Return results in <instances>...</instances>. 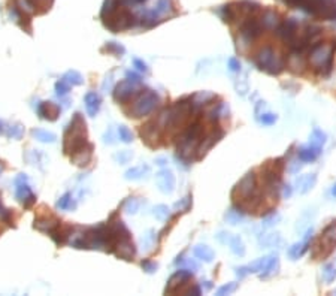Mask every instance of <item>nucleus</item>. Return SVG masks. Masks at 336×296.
<instances>
[{
  "mask_svg": "<svg viewBox=\"0 0 336 296\" xmlns=\"http://www.w3.org/2000/svg\"><path fill=\"white\" fill-rule=\"evenodd\" d=\"M278 219H279L278 216H276V217H275V216H272L270 219H267V220H266V226H270V224H273V222H275V220H278Z\"/></svg>",
  "mask_w": 336,
  "mask_h": 296,
  "instance_id": "a19ab883",
  "label": "nucleus"
},
{
  "mask_svg": "<svg viewBox=\"0 0 336 296\" xmlns=\"http://www.w3.org/2000/svg\"><path fill=\"white\" fill-rule=\"evenodd\" d=\"M278 269H279V260H278V258H276V256H270L269 263H267L266 268L259 274V277H260L261 280H267V278L273 277V275L278 272Z\"/></svg>",
  "mask_w": 336,
  "mask_h": 296,
  "instance_id": "dca6fc26",
  "label": "nucleus"
},
{
  "mask_svg": "<svg viewBox=\"0 0 336 296\" xmlns=\"http://www.w3.org/2000/svg\"><path fill=\"white\" fill-rule=\"evenodd\" d=\"M308 239H305V241H302V242H296V244H293L290 249H289V256L293 259V260H296V259H299V258H302L303 255H305V252L308 250Z\"/></svg>",
  "mask_w": 336,
  "mask_h": 296,
  "instance_id": "f3484780",
  "label": "nucleus"
},
{
  "mask_svg": "<svg viewBox=\"0 0 336 296\" xmlns=\"http://www.w3.org/2000/svg\"><path fill=\"white\" fill-rule=\"evenodd\" d=\"M257 120H259L261 124L272 126V124L276 121V115H275V114H270V112H266V114H260V115H257Z\"/></svg>",
  "mask_w": 336,
  "mask_h": 296,
  "instance_id": "a878e982",
  "label": "nucleus"
},
{
  "mask_svg": "<svg viewBox=\"0 0 336 296\" xmlns=\"http://www.w3.org/2000/svg\"><path fill=\"white\" fill-rule=\"evenodd\" d=\"M261 242H263L264 245L270 247V245H273V244H276V242H281V238H279L278 235L270 233V235H267V236H266V239H263Z\"/></svg>",
  "mask_w": 336,
  "mask_h": 296,
  "instance_id": "72a5a7b5",
  "label": "nucleus"
},
{
  "mask_svg": "<svg viewBox=\"0 0 336 296\" xmlns=\"http://www.w3.org/2000/svg\"><path fill=\"white\" fill-rule=\"evenodd\" d=\"M157 105H158L157 93L152 90H147L136 97V101L133 102L129 114H130V117L139 118V117H144V115H148L149 112H152L157 108Z\"/></svg>",
  "mask_w": 336,
  "mask_h": 296,
  "instance_id": "6e6552de",
  "label": "nucleus"
},
{
  "mask_svg": "<svg viewBox=\"0 0 336 296\" xmlns=\"http://www.w3.org/2000/svg\"><path fill=\"white\" fill-rule=\"evenodd\" d=\"M248 274H250L248 266H239V268H236V275H238L239 278H245Z\"/></svg>",
  "mask_w": 336,
  "mask_h": 296,
  "instance_id": "58836bf2",
  "label": "nucleus"
},
{
  "mask_svg": "<svg viewBox=\"0 0 336 296\" xmlns=\"http://www.w3.org/2000/svg\"><path fill=\"white\" fill-rule=\"evenodd\" d=\"M320 154H321V147H315L311 144L299 148V151H298V156L302 162H314Z\"/></svg>",
  "mask_w": 336,
  "mask_h": 296,
  "instance_id": "9b49d317",
  "label": "nucleus"
},
{
  "mask_svg": "<svg viewBox=\"0 0 336 296\" xmlns=\"http://www.w3.org/2000/svg\"><path fill=\"white\" fill-rule=\"evenodd\" d=\"M269 260H270V256H266V258H260V259L254 260L253 263H250L248 265L250 274H260L266 268V265L269 263Z\"/></svg>",
  "mask_w": 336,
  "mask_h": 296,
  "instance_id": "6ab92c4d",
  "label": "nucleus"
},
{
  "mask_svg": "<svg viewBox=\"0 0 336 296\" xmlns=\"http://www.w3.org/2000/svg\"><path fill=\"white\" fill-rule=\"evenodd\" d=\"M124 205H126L127 213H130V214H132V213L135 214V213L138 211V208H139V202L135 199V197H130V199H127Z\"/></svg>",
  "mask_w": 336,
  "mask_h": 296,
  "instance_id": "7c9ffc66",
  "label": "nucleus"
},
{
  "mask_svg": "<svg viewBox=\"0 0 336 296\" xmlns=\"http://www.w3.org/2000/svg\"><path fill=\"white\" fill-rule=\"evenodd\" d=\"M39 114H40L43 118L54 121L55 118L59 117V114H60V108H59L57 105H55V104H52V102H43V104L39 107Z\"/></svg>",
  "mask_w": 336,
  "mask_h": 296,
  "instance_id": "ddd939ff",
  "label": "nucleus"
},
{
  "mask_svg": "<svg viewBox=\"0 0 336 296\" xmlns=\"http://www.w3.org/2000/svg\"><path fill=\"white\" fill-rule=\"evenodd\" d=\"M236 289H238V283H227V284L221 286V287L217 290V295H220V296H223V295H230V293H233Z\"/></svg>",
  "mask_w": 336,
  "mask_h": 296,
  "instance_id": "393cba45",
  "label": "nucleus"
},
{
  "mask_svg": "<svg viewBox=\"0 0 336 296\" xmlns=\"http://www.w3.org/2000/svg\"><path fill=\"white\" fill-rule=\"evenodd\" d=\"M21 135H23V127L21 126H15L9 132V136H12V138H20Z\"/></svg>",
  "mask_w": 336,
  "mask_h": 296,
  "instance_id": "4c0bfd02",
  "label": "nucleus"
},
{
  "mask_svg": "<svg viewBox=\"0 0 336 296\" xmlns=\"http://www.w3.org/2000/svg\"><path fill=\"white\" fill-rule=\"evenodd\" d=\"M321 278H323V281L327 283V284L333 283V281L336 280V268H335V265H330V263L326 265V266L323 268Z\"/></svg>",
  "mask_w": 336,
  "mask_h": 296,
  "instance_id": "412c9836",
  "label": "nucleus"
},
{
  "mask_svg": "<svg viewBox=\"0 0 336 296\" xmlns=\"http://www.w3.org/2000/svg\"><path fill=\"white\" fill-rule=\"evenodd\" d=\"M332 194H333V196H336V184H335V185H333V190H332Z\"/></svg>",
  "mask_w": 336,
  "mask_h": 296,
  "instance_id": "37998d69",
  "label": "nucleus"
},
{
  "mask_svg": "<svg viewBox=\"0 0 336 296\" xmlns=\"http://www.w3.org/2000/svg\"><path fill=\"white\" fill-rule=\"evenodd\" d=\"M227 244L230 245V250H232L233 255H236L239 258H242L245 255V245H244V242H242V239L239 236H232L230 235Z\"/></svg>",
  "mask_w": 336,
  "mask_h": 296,
  "instance_id": "a211bd4d",
  "label": "nucleus"
},
{
  "mask_svg": "<svg viewBox=\"0 0 336 296\" xmlns=\"http://www.w3.org/2000/svg\"><path fill=\"white\" fill-rule=\"evenodd\" d=\"M283 194H284V197H290L292 196V187L290 185H286L284 190H283Z\"/></svg>",
  "mask_w": 336,
  "mask_h": 296,
  "instance_id": "ea45409f",
  "label": "nucleus"
},
{
  "mask_svg": "<svg viewBox=\"0 0 336 296\" xmlns=\"http://www.w3.org/2000/svg\"><path fill=\"white\" fill-rule=\"evenodd\" d=\"M336 45L333 43H314L309 53V65L321 76H327L333 68V57Z\"/></svg>",
  "mask_w": 336,
  "mask_h": 296,
  "instance_id": "f03ea898",
  "label": "nucleus"
},
{
  "mask_svg": "<svg viewBox=\"0 0 336 296\" xmlns=\"http://www.w3.org/2000/svg\"><path fill=\"white\" fill-rule=\"evenodd\" d=\"M169 214H171V210L167 208L166 205H158V207H155V210H154V216H155V219L160 220V222H164L167 217H169Z\"/></svg>",
  "mask_w": 336,
  "mask_h": 296,
  "instance_id": "b1692460",
  "label": "nucleus"
},
{
  "mask_svg": "<svg viewBox=\"0 0 336 296\" xmlns=\"http://www.w3.org/2000/svg\"><path fill=\"white\" fill-rule=\"evenodd\" d=\"M126 2H129V3H142V2H145V0H126Z\"/></svg>",
  "mask_w": 336,
  "mask_h": 296,
  "instance_id": "79ce46f5",
  "label": "nucleus"
},
{
  "mask_svg": "<svg viewBox=\"0 0 336 296\" xmlns=\"http://www.w3.org/2000/svg\"><path fill=\"white\" fill-rule=\"evenodd\" d=\"M164 293H181V295H200L199 286L194 283V278L188 269H181L177 271L169 283L166 286Z\"/></svg>",
  "mask_w": 336,
  "mask_h": 296,
  "instance_id": "39448f33",
  "label": "nucleus"
},
{
  "mask_svg": "<svg viewBox=\"0 0 336 296\" xmlns=\"http://www.w3.org/2000/svg\"><path fill=\"white\" fill-rule=\"evenodd\" d=\"M296 8H300L315 18L335 20L336 3L335 0H296Z\"/></svg>",
  "mask_w": 336,
  "mask_h": 296,
  "instance_id": "423d86ee",
  "label": "nucleus"
},
{
  "mask_svg": "<svg viewBox=\"0 0 336 296\" xmlns=\"http://www.w3.org/2000/svg\"><path fill=\"white\" fill-rule=\"evenodd\" d=\"M55 88H57V93H59L60 96H63V94H66V93L71 90V84H69L66 79H60V81L57 82V85H55Z\"/></svg>",
  "mask_w": 336,
  "mask_h": 296,
  "instance_id": "c756f323",
  "label": "nucleus"
},
{
  "mask_svg": "<svg viewBox=\"0 0 336 296\" xmlns=\"http://www.w3.org/2000/svg\"><path fill=\"white\" fill-rule=\"evenodd\" d=\"M317 183V175L315 174H308V175H302L298 180V188L300 193H308L311 188H314Z\"/></svg>",
  "mask_w": 336,
  "mask_h": 296,
  "instance_id": "2eb2a0df",
  "label": "nucleus"
},
{
  "mask_svg": "<svg viewBox=\"0 0 336 296\" xmlns=\"http://www.w3.org/2000/svg\"><path fill=\"white\" fill-rule=\"evenodd\" d=\"M135 66H136V69L139 71V72H148V66L142 62V60H139V59H136L135 62Z\"/></svg>",
  "mask_w": 336,
  "mask_h": 296,
  "instance_id": "e433bc0d",
  "label": "nucleus"
},
{
  "mask_svg": "<svg viewBox=\"0 0 336 296\" xmlns=\"http://www.w3.org/2000/svg\"><path fill=\"white\" fill-rule=\"evenodd\" d=\"M233 199L235 202L239 201L238 207L239 208H245V205H248L251 201H257L259 199V190H257V181H256V174L254 172H248L233 188Z\"/></svg>",
  "mask_w": 336,
  "mask_h": 296,
  "instance_id": "20e7f679",
  "label": "nucleus"
},
{
  "mask_svg": "<svg viewBox=\"0 0 336 296\" xmlns=\"http://www.w3.org/2000/svg\"><path fill=\"white\" fill-rule=\"evenodd\" d=\"M103 49H105V51H108L109 54H115L117 57L124 54V48L121 45H118L117 42H109V43H106Z\"/></svg>",
  "mask_w": 336,
  "mask_h": 296,
  "instance_id": "5701e85b",
  "label": "nucleus"
},
{
  "mask_svg": "<svg viewBox=\"0 0 336 296\" xmlns=\"http://www.w3.org/2000/svg\"><path fill=\"white\" fill-rule=\"evenodd\" d=\"M157 185L163 193H172L175 190V177L171 171L163 169L155 177Z\"/></svg>",
  "mask_w": 336,
  "mask_h": 296,
  "instance_id": "9d476101",
  "label": "nucleus"
},
{
  "mask_svg": "<svg viewBox=\"0 0 336 296\" xmlns=\"http://www.w3.org/2000/svg\"><path fill=\"white\" fill-rule=\"evenodd\" d=\"M93 148V144L87 142L85 120L81 114H75L65 133V153L71 154V160L75 165L84 166L91 160Z\"/></svg>",
  "mask_w": 336,
  "mask_h": 296,
  "instance_id": "f257e3e1",
  "label": "nucleus"
},
{
  "mask_svg": "<svg viewBox=\"0 0 336 296\" xmlns=\"http://www.w3.org/2000/svg\"><path fill=\"white\" fill-rule=\"evenodd\" d=\"M326 142V133L321 132L320 129H314L312 130V135H311V145H315V147H323Z\"/></svg>",
  "mask_w": 336,
  "mask_h": 296,
  "instance_id": "4be33fe9",
  "label": "nucleus"
},
{
  "mask_svg": "<svg viewBox=\"0 0 336 296\" xmlns=\"http://www.w3.org/2000/svg\"><path fill=\"white\" fill-rule=\"evenodd\" d=\"M148 172H149V168L147 165H141L138 168H133V169L127 171L126 172V178L127 180H139V178H142Z\"/></svg>",
  "mask_w": 336,
  "mask_h": 296,
  "instance_id": "aec40b11",
  "label": "nucleus"
},
{
  "mask_svg": "<svg viewBox=\"0 0 336 296\" xmlns=\"http://www.w3.org/2000/svg\"><path fill=\"white\" fill-rule=\"evenodd\" d=\"M193 253H194V256L197 258V259H200V260H203V262H206V263H209V262H212L214 260V258H215V253H214V250L211 249V247H208V245H196L194 247V250H193Z\"/></svg>",
  "mask_w": 336,
  "mask_h": 296,
  "instance_id": "4468645a",
  "label": "nucleus"
},
{
  "mask_svg": "<svg viewBox=\"0 0 336 296\" xmlns=\"http://www.w3.org/2000/svg\"><path fill=\"white\" fill-rule=\"evenodd\" d=\"M66 76H69V78H72V79H66L69 84H75V85H79V84H82V76L78 74V72H69ZM65 79V78H63Z\"/></svg>",
  "mask_w": 336,
  "mask_h": 296,
  "instance_id": "473e14b6",
  "label": "nucleus"
},
{
  "mask_svg": "<svg viewBox=\"0 0 336 296\" xmlns=\"http://www.w3.org/2000/svg\"><path fill=\"white\" fill-rule=\"evenodd\" d=\"M2 126H3V123H2V121H0V130H2Z\"/></svg>",
  "mask_w": 336,
  "mask_h": 296,
  "instance_id": "c03bdc74",
  "label": "nucleus"
},
{
  "mask_svg": "<svg viewBox=\"0 0 336 296\" xmlns=\"http://www.w3.org/2000/svg\"><path fill=\"white\" fill-rule=\"evenodd\" d=\"M256 66L267 75H279L284 71V60L272 46H264L257 53Z\"/></svg>",
  "mask_w": 336,
  "mask_h": 296,
  "instance_id": "7ed1b4c3",
  "label": "nucleus"
},
{
  "mask_svg": "<svg viewBox=\"0 0 336 296\" xmlns=\"http://www.w3.org/2000/svg\"><path fill=\"white\" fill-rule=\"evenodd\" d=\"M336 247V220L330 222L320 233V236L315 239L314 244V258L315 259H324L327 258Z\"/></svg>",
  "mask_w": 336,
  "mask_h": 296,
  "instance_id": "0eeeda50",
  "label": "nucleus"
},
{
  "mask_svg": "<svg viewBox=\"0 0 336 296\" xmlns=\"http://www.w3.org/2000/svg\"><path fill=\"white\" fill-rule=\"evenodd\" d=\"M226 220L230 223V224H236L242 220V214L236 210H230L227 214H226Z\"/></svg>",
  "mask_w": 336,
  "mask_h": 296,
  "instance_id": "cd10ccee",
  "label": "nucleus"
},
{
  "mask_svg": "<svg viewBox=\"0 0 336 296\" xmlns=\"http://www.w3.org/2000/svg\"><path fill=\"white\" fill-rule=\"evenodd\" d=\"M118 135H120V139H121L123 142H126V144H129V142L133 141V135H132V132H130L126 126H120Z\"/></svg>",
  "mask_w": 336,
  "mask_h": 296,
  "instance_id": "bb28decb",
  "label": "nucleus"
},
{
  "mask_svg": "<svg viewBox=\"0 0 336 296\" xmlns=\"http://www.w3.org/2000/svg\"><path fill=\"white\" fill-rule=\"evenodd\" d=\"M35 136L37 138V139H40V141H49V142H52L54 139H55V136L52 135V133H48V132H43V130H35Z\"/></svg>",
  "mask_w": 336,
  "mask_h": 296,
  "instance_id": "2f4dec72",
  "label": "nucleus"
},
{
  "mask_svg": "<svg viewBox=\"0 0 336 296\" xmlns=\"http://www.w3.org/2000/svg\"><path fill=\"white\" fill-rule=\"evenodd\" d=\"M229 68H230L232 72H239V71H241V63H239V60L235 59V57L229 59Z\"/></svg>",
  "mask_w": 336,
  "mask_h": 296,
  "instance_id": "f704fd0d",
  "label": "nucleus"
},
{
  "mask_svg": "<svg viewBox=\"0 0 336 296\" xmlns=\"http://www.w3.org/2000/svg\"><path fill=\"white\" fill-rule=\"evenodd\" d=\"M136 94V82L130 79L121 81L114 90V99L118 104H126Z\"/></svg>",
  "mask_w": 336,
  "mask_h": 296,
  "instance_id": "1a4fd4ad",
  "label": "nucleus"
},
{
  "mask_svg": "<svg viewBox=\"0 0 336 296\" xmlns=\"http://www.w3.org/2000/svg\"><path fill=\"white\" fill-rule=\"evenodd\" d=\"M100 97L96 91H90L87 93L85 96V108H87V112L94 117L97 112H99V108H100Z\"/></svg>",
  "mask_w": 336,
  "mask_h": 296,
  "instance_id": "f8f14e48",
  "label": "nucleus"
},
{
  "mask_svg": "<svg viewBox=\"0 0 336 296\" xmlns=\"http://www.w3.org/2000/svg\"><path fill=\"white\" fill-rule=\"evenodd\" d=\"M175 208H177V210H180V211L187 213V211L191 208V196H190V194H188V196H186L184 199H181V202H178V204L175 205Z\"/></svg>",
  "mask_w": 336,
  "mask_h": 296,
  "instance_id": "c85d7f7f",
  "label": "nucleus"
},
{
  "mask_svg": "<svg viewBox=\"0 0 336 296\" xmlns=\"http://www.w3.org/2000/svg\"><path fill=\"white\" fill-rule=\"evenodd\" d=\"M142 268H144L147 272H154V271L157 269V265H155L154 262L145 260V262H142Z\"/></svg>",
  "mask_w": 336,
  "mask_h": 296,
  "instance_id": "c9c22d12",
  "label": "nucleus"
},
{
  "mask_svg": "<svg viewBox=\"0 0 336 296\" xmlns=\"http://www.w3.org/2000/svg\"><path fill=\"white\" fill-rule=\"evenodd\" d=\"M335 295H336V290H335Z\"/></svg>",
  "mask_w": 336,
  "mask_h": 296,
  "instance_id": "a18cd8bd",
  "label": "nucleus"
}]
</instances>
